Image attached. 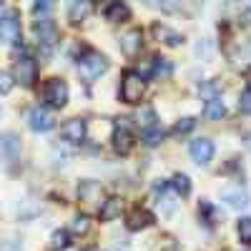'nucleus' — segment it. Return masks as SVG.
Instances as JSON below:
<instances>
[{"instance_id": "18", "label": "nucleus", "mask_w": 251, "mask_h": 251, "mask_svg": "<svg viewBox=\"0 0 251 251\" xmlns=\"http://www.w3.org/2000/svg\"><path fill=\"white\" fill-rule=\"evenodd\" d=\"M224 201H228V206H234V208H246L249 206V196H246V191H241V188H228V191H224Z\"/></svg>"}, {"instance_id": "31", "label": "nucleus", "mask_w": 251, "mask_h": 251, "mask_svg": "<svg viewBox=\"0 0 251 251\" xmlns=\"http://www.w3.org/2000/svg\"><path fill=\"white\" fill-rule=\"evenodd\" d=\"M244 80H246V86H249V91H251V66L244 71Z\"/></svg>"}, {"instance_id": "3", "label": "nucleus", "mask_w": 251, "mask_h": 251, "mask_svg": "<svg viewBox=\"0 0 251 251\" xmlns=\"http://www.w3.org/2000/svg\"><path fill=\"white\" fill-rule=\"evenodd\" d=\"M0 40H5V43H18L20 40V18L15 10L0 8Z\"/></svg>"}, {"instance_id": "24", "label": "nucleus", "mask_w": 251, "mask_h": 251, "mask_svg": "<svg viewBox=\"0 0 251 251\" xmlns=\"http://www.w3.org/2000/svg\"><path fill=\"white\" fill-rule=\"evenodd\" d=\"M161 141H163V131H158V128L143 131V143H146V146H151V149H153V146H158Z\"/></svg>"}, {"instance_id": "11", "label": "nucleus", "mask_w": 251, "mask_h": 251, "mask_svg": "<svg viewBox=\"0 0 251 251\" xmlns=\"http://www.w3.org/2000/svg\"><path fill=\"white\" fill-rule=\"evenodd\" d=\"M141 48H143V33L138 28H131L121 35V50L126 55H138Z\"/></svg>"}, {"instance_id": "23", "label": "nucleus", "mask_w": 251, "mask_h": 251, "mask_svg": "<svg viewBox=\"0 0 251 251\" xmlns=\"http://www.w3.org/2000/svg\"><path fill=\"white\" fill-rule=\"evenodd\" d=\"M71 228H73L75 234H88L91 231V219L88 216H75L73 224H71Z\"/></svg>"}, {"instance_id": "26", "label": "nucleus", "mask_w": 251, "mask_h": 251, "mask_svg": "<svg viewBox=\"0 0 251 251\" xmlns=\"http://www.w3.org/2000/svg\"><path fill=\"white\" fill-rule=\"evenodd\" d=\"M194 126H196V118H191V116H188V118H181V121L176 123L174 133H176V136H181V133H188V131L194 128Z\"/></svg>"}, {"instance_id": "17", "label": "nucleus", "mask_w": 251, "mask_h": 251, "mask_svg": "<svg viewBox=\"0 0 251 251\" xmlns=\"http://www.w3.org/2000/svg\"><path fill=\"white\" fill-rule=\"evenodd\" d=\"M121 211H123V201L121 199H106V203L100 206V219L103 221H113V219L121 216Z\"/></svg>"}, {"instance_id": "32", "label": "nucleus", "mask_w": 251, "mask_h": 251, "mask_svg": "<svg viewBox=\"0 0 251 251\" xmlns=\"http://www.w3.org/2000/svg\"><path fill=\"white\" fill-rule=\"evenodd\" d=\"M5 251H20V249H18V246H13V244H10V246H5Z\"/></svg>"}, {"instance_id": "33", "label": "nucleus", "mask_w": 251, "mask_h": 251, "mask_svg": "<svg viewBox=\"0 0 251 251\" xmlns=\"http://www.w3.org/2000/svg\"><path fill=\"white\" fill-rule=\"evenodd\" d=\"M171 251H174V249H171Z\"/></svg>"}, {"instance_id": "8", "label": "nucleus", "mask_w": 251, "mask_h": 251, "mask_svg": "<svg viewBox=\"0 0 251 251\" xmlns=\"http://www.w3.org/2000/svg\"><path fill=\"white\" fill-rule=\"evenodd\" d=\"M28 126H30L33 131H38V133H46V131H50L53 126H55V118H53V113H50L48 108L35 106V108H30V113H28Z\"/></svg>"}, {"instance_id": "2", "label": "nucleus", "mask_w": 251, "mask_h": 251, "mask_svg": "<svg viewBox=\"0 0 251 251\" xmlns=\"http://www.w3.org/2000/svg\"><path fill=\"white\" fill-rule=\"evenodd\" d=\"M78 71H80L83 78L91 83V80L100 78L103 73L108 71V60L103 58L98 50H86V53H83V58H78Z\"/></svg>"}, {"instance_id": "21", "label": "nucleus", "mask_w": 251, "mask_h": 251, "mask_svg": "<svg viewBox=\"0 0 251 251\" xmlns=\"http://www.w3.org/2000/svg\"><path fill=\"white\" fill-rule=\"evenodd\" d=\"M50 244H53V249H68L71 246V234L66 231V228H58V231H53V236H50Z\"/></svg>"}, {"instance_id": "20", "label": "nucleus", "mask_w": 251, "mask_h": 251, "mask_svg": "<svg viewBox=\"0 0 251 251\" xmlns=\"http://www.w3.org/2000/svg\"><path fill=\"white\" fill-rule=\"evenodd\" d=\"M91 10H93L91 3H73L71 5V23H80V20L86 18Z\"/></svg>"}, {"instance_id": "30", "label": "nucleus", "mask_w": 251, "mask_h": 251, "mask_svg": "<svg viewBox=\"0 0 251 251\" xmlns=\"http://www.w3.org/2000/svg\"><path fill=\"white\" fill-rule=\"evenodd\" d=\"M50 8H53L50 3H35V5H33V13H35V15H48Z\"/></svg>"}, {"instance_id": "4", "label": "nucleus", "mask_w": 251, "mask_h": 251, "mask_svg": "<svg viewBox=\"0 0 251 251\" xmlns=\"http://www.w3.org/2000/svg\"><path fill=\"white\" fill-rule=\"evenodd\" d=\"M13 80H18L20 86H25V88H30L33 83L38 80V66H35V60H33L30 55H23V58L15 60Z\"/></svg>"}, {"instance_id": "19", "label": "nucleus", "mask_w": 251, "mask_h": 251, "mask_svg": "<svg viewBox=\"0 0 251 251\" xmlns=\"http://www.w3.org/2000/svg\"><path fill=\"white\" fill-rule=\"evenodd\" d=\"M236 231H239V239H241V244L251 246V216H244V219H239V224H236Z\"/></svg>"}, {"instance_id": "22", "label": "nucleus", "mask_w": 251, "mask_h": 251, "mask_svg": "<svg viewBox=\"0 0 251 251\" xmlns=\"http://www.w3.org/2000/svg\"><path fill=\"white\" fill-rule=\"evenodd\" d=\"M171 186L176 188V194H181V196H186L188 191H191V181H188V176H183V174H176Z\"/></svg>"}, {"instance_id": "15", "label": "nucleus", "mask_w": 251, "mask_h": 251, "mask_svg": "<svg viewBox=\"0 0 251 251\" xmlns=\"http://www.w3.org/2000/svg\"><path fill=\"white\" fill-rule=\"evenodd\" d=\"M103 13H106V20H111V23H123V20L131 18V10L126 3H111V5H106Z\"/></svg>"}, {"instance_id": "25", "label": "nucleus", "mask_w": 251, "mask_h": 251, "mask_svg": "<svg viewBox=\"0 0 251 251\" xmlns=\"http://www.w3.org/2000/svg\"><path fill=\"white\" fill-rule=\"evenodd\" d=\"M153 75L169 78V75H171V63L166 60V58H156V66H153Z\"/></svg>"}, {"instance_id": "29", "label": "nucleus", "mask_w": 251, "mask_h": 251, "mask_svg": "<svg viewBox=\"0 0 251 251\" xmlns=\"http://www.w3.org/2000/svg\"><path fill=\"white\" fill-rule=\"evenodd\" d=\"M239 108H241V113H251V91H244V93H241Z\"/></svg>"}, {"instance_id": "12", "label": "nucleus", "mask_w": 251, "mask_h": 251, "mask_svg": "<svg viewBox=\"0 0 251 251\" xmlns=\"http://www.w3.org/2000/svg\"><path fill=\"white\" fill-rule=\"evenodd\" d=\"M191 158L199 163V166H206L208 161L214 158V143L208 138H196L191 143Z\"/></svg>"}, {"instance_id": "13", "label": "nucleus", "mask_w": 251, "mask_h": 251, "mask_svg": "<svg viewBox=\"0 0 251 251\" xmlns=\"http://www.w3.org/2000/svg\"><path fill=\"white\" fill-rule=\"evenodd\" d=\"M153 224V216L146 211V208H133V211L128 214V221H126V226L131 228V231H141V228H149Z\"/></svg>"}, {"instance_id": "10", "label": "nucleus", "mask_w": 251, "mask_h": 251, "mask_svg": "<svg viewBox=\"0 0 251 251\" xmlns=\"http://www.w3.org/2000/svg\"><path fill=\"white\" fill-rule=\"evenodd\" d=\"M60 136H63V141H68V143H80L83 138H86V121L83 118L66 121L63 128H60Z\"/></svg>"}, {"instance_id": "16", "label": "nucleus", "mask_w": 251, "mask_h": 251, "mask_svg": "<svg viewBox=\"0 0 251 251\" xmlns=\"http://www.w3.org/2000/svg\"><path fill=\"white\" fill-rule=\"evenodd\" d=\"M203 116L206 118H211V121H221L226 116V106H224V100L221 98H208L206 100V106H203Z\"/></svg>"}, {"instance_id": "9", "label": "nucleus", "mask_w": 251, "mask_h": 251, "mask_svg": "<svg viewBox=\"0 0 251 251\" xmlns=\"http://www.w3.org/2000/svg\"><path fill=\"white\" fill-rule=\"evenodd\" d=\"M35 35L40 40V46L46 48V53L58 43V28H55V23L50 18H40L38 20V23H35Z\"/></svg>"}, {"instance_id": "7", "label": "nucleus", "mask_w": 251, "mask_h": 251, "mask_svg": "<svg viewBox=\"0 0 251 251\" xmlns=\"http://www.w3.org/2000/svg\"><path fill=\"white\" fill-rule=\"evenodd\" d=\"M78 196H80V201H86L91 208H98V211H100V206L106 203L103 188H100L96 181H83V183L78 186Z\"/></svg>"}, {"instance_id": "14", "label": "nucleus", "mask_w": 251, "mask_h": 251, "mask_svg": "<svg viewBox=\"0 0 251 251\" xmlns=\"http://www.w3.org/2000/svg\"><path fill=\"white\" fill-rule=\"evenodd\" d=\"M153 35L161 40V43L171 46V48H176V46H181V43H183V35H181V33H176V30H174V28H169V25H161V23H156V25H153Z\"/></svg>"}, {"instance_id": "1", "label": "nucleus", "mask_w": 251, "mask_h": 251, "mask_svg": "<svg viewBox=\"0 0 251 251\" xmlns=\"http://www.w3.org/2000/svg\"><path fill=\"white\" fill-rule=\"evenodd\" d=\"M143 93H146V80L136 71H126L121 80V100L128 103V106H136V103H141Z\"/></svg>"}, {"instance_id": "27", "label": "nucleus", "mask_w": 251, "mask_h": 251, "mask_svg": "<svg viewBox=\"0 0 251 251\" xmlns=\"http://www.w3.org/2000/svg\"><path fill=\"white\" fill-rule=\"evenodd\" d=\"M153 121H156V113H153L151 108H146L143 116H138V123L143 126V131H151V128H153Z\"/></svg>"}, {"instance_id": "5", "label": "nucleus", "mask_w": 251, "mask_h": 251, "mask_svg": "<svg viewBox=\"0 0 251 251\" xmlns=\"http://www.w3.org/2000/svg\"><path fill=\"white\" fill-rule=\"evenodd\" d=\"M131 118H118L116 121V131H113V149L126 156V153H131L133 149V131H131Z\"/></svg>"}, {"instance_id": "28", "label": "nucleus", "mask_w": 251, "mask_h": 251, "mask_svg": "<svg viewBox=\"0 0 251 251\" xmlns=\"http://www.w3.org/2000/svg\"><path fill=\"white\" fill-rule=\"evenodd\" d=\"M13 86H15L13 75H10V73H3V71H0V93H10V91H13Z\"/></svg>"}, {"instance_id": "6", "label": "nucleus", "mask_w": 251, "mask_h": 251, "mask_svg": "<svg viewBox=\"0 0 251 251\" xmlns=\"http://www.w3.org/2000/svg\"><path fill=\"white\" fill-rule=\"evenodd\" d=\"M46 100L50 103L53 108H63L68 103V83L60 80V78H50L46 83V91H43Z\"/></svg>"}]
</instances>
